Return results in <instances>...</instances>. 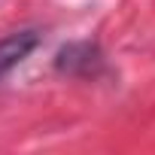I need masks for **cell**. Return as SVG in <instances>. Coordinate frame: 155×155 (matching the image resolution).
I'll use <instances>...</instances> for the list:
<instances>
[{"label": "cell", "mask_w": 155, "mask_h": 155, "mask_svg": "<svg viewBox=\"0 0 155 155\" xmlns=\"http://www.w3.org/2000/svg\"><path fill=\"white\" fill-rule=\"evenodd\" d=\"M55 67L67 76H97L101 67H104V55L94 43H67L58 58H55Z\"/></svg>", "instance_id": "6da1fadb"}, {"label": "cell", "mask_w": 155, "mask_h": 155, "mask_svg": "<svg viewBox=\"0 0 155 155\" xmlns=\"http://www.w3.org/2000/svg\"><path fill=\"white\" fill-rule=\"evenodd\" d=\"M37 46H40V31H34V28L6 34L0 40V79H6L15 67H21L34 55Z\"/></svg>", "instance_id": "7a4b0ae2"}]
</instances>
